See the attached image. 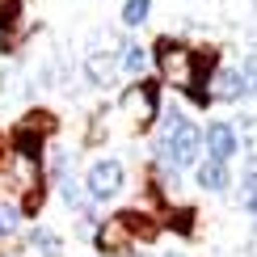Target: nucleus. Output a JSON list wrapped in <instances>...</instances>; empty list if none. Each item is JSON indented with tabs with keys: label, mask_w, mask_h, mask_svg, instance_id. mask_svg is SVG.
<instances>
[{
	"label": "nucleus",
	"mask_w": 257,
	"mask_h": 257,
	"mask_svg": "<svg viewBox=\"0 0 257 257\" xmlns=\"http://www.w3.org/2000/svg\"><path fill=\"white\" fill-rule=\"evenodd\" d=\"M160 223H169L173 232H181V236H190V232H194V211H190V207H177V211H169V215L160 219Z\"/></svg>",
	"instance_id": "17"
},
{
	"label": "nucleus",
	"mask_w": 257,
	"mask_h": 257,
	"mask_svg": "<svg viewBox=\"0 0 257 257\" xmlns=\"http://www.w3.org/2000/svg\"><path fill=\"white\" fill-rule=\"evenodd\" d=\"M236 144H240V152H249V156H257V118L253 114H244V118H236Z\"/></svg>",
	"instance_id": "13"
},
{
	"label": "nucleus",
	"mask_w": 257,
	"mask_h": 257,
	"mask_svg": "<svg viewBox=\"0 0 257 257\" xmlns=\"http://www.w3.org/2000/svg\"><path fill=\"white\" fill-rule=\"evenodd\" d=\"M244 207H249V215L257 219V190H253V194H244Z\"/></svg>",
	"instance_id": "24"
},
{
	"label": "nucleus",
	"mask_w": 257,
	"mask_h": 257,
	"mask_svg": "<svg viewBox=\"0 0 257 257\" xmlns=\"http://www.w3.org/2000/svg\"><path fill=\"white\" fill-rule=\"evenodd\" d=\"M9 148H13V156H21V160H42V148H47V135L42 131H34L30 122H17L13 126V135H9Z\"/></svg>",
	"instance_id": "7"
},
{
	"label": "nucleus",
	"mask_w": 257,
	"mask_h": 257,
	"mask_svg": "<svg viewBox=\"0 0 257 257\" xmlns=\"http://www.w3.org/2000/svg\"><path fill=\"white\" fill-rule=\"evenodd\" d=\"M122 55H118V63H122V72H131V76H139L144 72V63H148V51L139 47V42H122Z\"/></svg>",
	"instance_id": "14"
},
{
	"label": "nucleus",
	"mask_w": 257,
	"mask_h": 257,
	"mask_svg": "<svg viewBox=\"0 0 257 257\" xmlns=\"http://www.w3.org/2000/svg\"><path fill=\"white\" fill-rule=\"evenodd\" d=\"M135 257H148V253H135Z\"/></svg>",
	"instance_id": "27"
},
{
	"label": "nucleus",
	"mask_w": 257,
	"mask_h": 257,
	"mask_svg": "<svg viewBox=\"0 0 257 257\" xmlns=\"http://www.w3.org/2000/svg\"><path fill=\"white\" fill-rule=\"evenodd\" d=\"M30 249L42 253V257H59L63 253V236L51 232V228H34V232H30Z\"/></svg>",
	"instance_id": "12"
},
{
	"label": "nucleus",
	"mask_w": 257,
	"mask_h": 257,
	"mask_svg": "<svg viewBox=\"0 0 257 257\" xmlns=\"http://www.w3.org/2000/svg\"><path fill=\"white\" fill-rule=\"evenodd\" d=\"M122 110L135 118V126H152L160 118V80H135L122 93Z\"/></svg>",
	"instance_id": "3"
},
{
	"label": "nucleus",
	"mask_w": 257,
	"mask_h": 257,
	"mask_svg": "<svg viewBox=\"0 0 257 257\" xmlns=\"http://www.w3.org/2000/svg\"><path fill=\"white\" fill-rule=\"evenodd\" d=\"M17 228H21V211L17 207H0V240L17 236Z\"/></svg>",
	"instance_id": "20"
},
{
	"label": "nucleus",
	"mask_w": 257,
	"mask_h": 257,
	"mask_svg": "<svg viewBox=\"0 0 257 257\" xmlns=\"http://www.w3.org/2000/svg\"><path fill=\"white\" fill-rule=\"evenodd\" d=\"M240 186H244V194L257 190V156H249V165H244V173H240Z\"/></svg>",
	"instance_id": "23"
},
{
	"label": "nucleus",
	"mask_w": 257,
	"mask_h": 257,
	"mask_svg": "<svg viewBox=\"0 0 257 257\" xmlns=\"http://www.w3.org/2000/svg\"><path fill=\"white\" fill-rule=\"evenodd\" d=\"M21 13H26L21 0H0V34H13L21 26Z\"/></svg>",
	"instance_id": "15"
},
{
	"label": "nucleus",
	"mask_w": 257,
	"mask_h": 257,
	"mask_svg": "<svg viewBox=\"0 0 257 257\" xmlns=\"http://www.w3.org/2000/svg\"><path fill=\"white\" fill-rule=\"evenodd\" d=\"M202 144H207L211 160H223V165H228V160L240 152V144H236V131H232V122H207V131H202Z\"/></svg>",
	"instance_id": "6"
},
{
	"label": "nucleus",
	"mask_w": 257,
	"mask_h": 257,
	"mask_svg": "<svg viewBox=\"0 0 257 257\" xmlns=\"http://www.w3.org/2000/svg\"><path fill=\"white\" fill-rule=\"evenodd\" d=\"M169 257H181V253H169Z\"/></svg>",
	"instance_id": "28"
},
{
	"label": "nucleus",
	"mask_w": 257,
	"mask_h": 257,
	"mask_svg": "<svg viewBox=\"0 0 257 257\" xmlns=\"http://www.w3.org/2000/svg\"><path fill=\"white\" fill-rule=\"evenodd\" d=\"M21 122H30V126H34V131H42L47 139L55 135V126H59V122H55V114H51V110H30L26 118H21Z\"/></svg>",
	"instance_id": "19"
},
{
	"label": "nucleus",
	"mask_w": 257,
	"mask_h": 257,
	"mask_svg": "<svg viewBox=\"0 0 257 257\" xmlns=\"http://www.w3.org/2000/svg\"><path fill=\"white\" fill-rule=\"evenodd\" d=\"M5 144H9V139H5V135H0V148H5Z\"/></svg>",
	"instance_id": "26"
},
{
	"label": "nucleus",
	"mask_w": 257,
	"mask_h": 257,
	"mask_svg": "<svg viewBox=\"0 0 257 257\" xmlns=\"http://www.w3.org/2000/svg\"><path fill=\"white\" fill-rule=\"evenodd\" d=\"M42 198H47V190H42V186H34V190H26V194H21V215H38V211H42Z\"/></svg>",
	"instance_id": "21"
},
{
	"label": "nucleus",
	"mask_w": 257,
	"mask_h": 257,
	"mask_svg": "<svg viewBox=\"0 0 257 257\" xmlns=\"http://www.w3.org/2000/svg\"><path fill=\"white\" fill-rule=\"evenodd\" d=\"M194 177H198V186H202V190H211V194H219V190H228V186H232L228 165H223V160H211V156L194 165Z\"/></svg>",
	"instance_id": "11"
},
{
	"label": "nucleus",
	"mask_w": 257,
	"mask_h": 257,
	"mask_svg": "<svg viewBox=\"0 0 257 257\" xmlns=\"http://www.w3.org/2000/svg\"><path fill=\"white\" fill-rule=\"evenodd\" d=\"M114 68H118V55L114 51H89V59H84V76H89V84H97V89H105L114 80Z\"/></svg>",
	"instance_id": "10"
},
{
	"label": "nucleus",
	"mask_w": 257,
	"mask_h": 257,
	"mask_svg": "<svg viewBox=\"0 0 257 257\" xmlns=\"http://www.w3.org/2000/svg\"><path fill=\"white\" fill-rule=\"evenodd\" d=\"M59 194H63V202H68V207H76V211H84V207L93 202V198L80 190V181H72V177H63V181H59Z\"/></svg>",
	"instance_id": "16"
},
{
	"label": "nucleus",
	"mask_w": 257,
	"mask_h": 257,
	"mask_svg": "<svg viewBox=\"0 0 257 257\" xmlns=\"http://www.w3.org/2000/svg\"><path fill=\"white\" fill-rule=\"evenodd\" d=\"M93 244H97V253H101V257H126L135 240L126 236L122 219H118V215H110V219H101V228H93Z\"/></svg>",
	"instance_id": "5"
},
{
	"label": "nucleus",
	"mask_w": 257,
	"mask_h": 257,
	"mask_svg": "<svg viewBox=\"0 0 257 257\" xmlns=\"http://www.w3.org/2000/svg\"><path fill=\"white\" fill-rule=\"evenodd\" d=\"M198 156H202V126L190 122L181 110H169L165 131L156 139V160L173 165V169H190V165H198Z\"/></svg>",
	"instance_id": "1"
},
{
	"label": "nucleus",
	"mask_w": 257,
	"mask_h": 257,
	"mask_svg": "<svg viewBox=\"0 0 257 257\" xmlns=\"http://www.w3.org/2000/svg\"><path fill=\"white\" fill-rule=\"evenodd\" d=\"M240 80H244V89H249V97L257 93V51L253 55H244V63H240Z\"/></svg>",
	"instance_id": "22"
},
{
	"label": "nucleus",
	"mask_w": 257,
	"mask_h": 257,
	"mask_svg": "<svg viewBox=\"0 0 257 257\" xmlns=\"http://www.w3.org/2000/svg\"><path fill=\"white\" fill-rule=\"evenodd\" d=\"M207 84H215V89H211V101H244L249 97V89H244V80H240V68H215V76Z\"/></svg>",
	"instance_id": "8"
},
{
	"label": "nucleus",
	"mask_w": 257,
	"mask_h": 257,
	"mask_svg": "<svg viewBox=\"0 0 257 257\" xmlns=\"http://www.w3.org/2000/svg\"><path fill=\"white\" fill-rule=\"evenodd\" d=\"M148 13H152V0H126L122 5V21L126 26H144Z\"/></svg>",
	"instance_id": "18"
},
{
	"label": "nucleus",
	"mask_w": 257,
	"mask_h": 257,
	"mask_svg": "<svg viewBox=\"0 0 257 257\" xmlns=\"http://www.w3.org/2000/svg\"><path fill=\"white\" fill-rule=\"evenodd\" d=\"M118 219H122L126 236H131V240H139V244L156 240V236H160V228H165L160 219H152L148 211H135V207H131V211H118Z\"/></svg>",
	"instance_id": "9"
},
{
	"label": "nucleus",
	"mask_w": 257,
	"mask_h": 257,
	"mask_svg": "<svg viewBox=\"0 0 257 257\" xmlns=\"http://www.w3.org/2000/svg\"><path fill=\"white\" fill-rule=\"evenodd\" d=\"M0 257H21V253H9V249H0Z\"/></svg>",
	"instance_id": "25"
},
{
	"label": "nucleus",
	"mask_w": 257,
	"mask_h": 257,
	"mask_svg": "<svg viewBox=\"0 0 257 257\" xmlns=\"http://www.w3.org/2000/svg\"><path fill=\"white\" fill-rule=\"evenodd\" d=\"M122 181H126V169L118 160H97V165L89 169V177H84V194L93 202H105V198H114L122 190Z\"/></svg>",
	"instance_id": "4"
},
{
	"label": "nucleus",
	"mask_w": 257,
	"mask_h": 257,
	"mask_svg": "<svg viewBox=\"0 0 257 257\" xmlns=\"http://www.w3.org/2000/svg\"><path fill=\"white\" fill-rule=\"evenodd\" d=\"M152 59L160 68V84H169V89H186L194 80V47H186L181 38H169V34L156 38Z\"/></svg>",
	"instance_id": "2"
}]
</instances>
